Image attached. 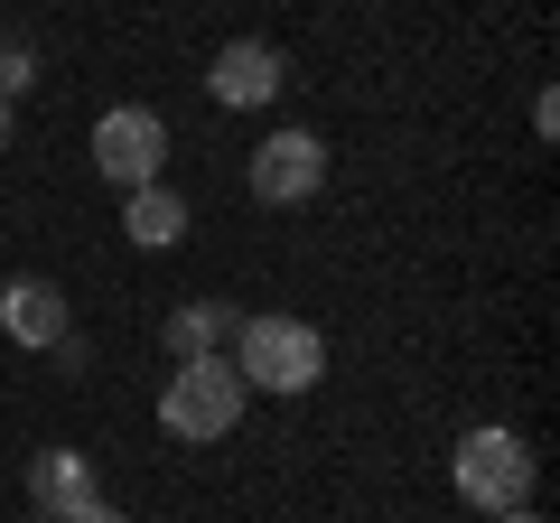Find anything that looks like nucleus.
Returning a JSON list of instances; mask_svg holds the SVG:
<instances>
[{"instance_id": "f257e3e1", "label": "nucleus", "mask_w": 560, "mask_h": 523, "mask_svg": "<svg viewBox=\"0 0 560 523\" xmlns=\"http://www.w3.org/2000/svg\"><path fill=\"white\" fill-rule=\"evenodd\" d=\"M224 364L243 374V393H308L327 374V337L308 318H243Z\"/></svg>"}, {"instance_id": "f03ea898", "label": "nucleus", "mask_w": 560, "mask_h": 523, "mask_svg": "<svg viewBox=\"0 0 560 523\" xmlns=\"http://www.w3.org/2000/svg\"><path fill=\"white\" fill-rule=\"evenodd\" d=\"M243 374L224 356H187L178 374H168V393H160V430L168 440H187V449H206V440H224V430L243 421Z\"/></svg>"}, {"instance_id": "7ed1b4c3", "label": "nucleus", "mask_w": 560, "mask_h": 523, "mask_svg": "<svg viewBox=\"0 0 560 523\" xmlns=\"http://www.w3.org/2000/svg\"><path fill=\"white\" fill-rule=\"evenodd\" d=\"M448 477H458V496L477 504V514H514V504H533V449H523L504 421H486V430L458 440Z\"/></svg>"}, {"instance_id": "20e7f679", "label": "nucleus", "mask_w": 560, "mask_h": 523, "mask_svg": "<svg viewBox=\"0 0 560 523\" xmlns=\"http://www.w3.org/2000/svg\"><path fill=\"white\" fill-rule=\"evenodd\" d=\"M94 168L131 197V187H150L168 168V121L150 113V103H113V113L94 121Z\"/></svg>"}, {"instance_id": "39448f33", "label": "nucleus", "mask_w": 560, "mask_h": 523, "mask_svg": "<svg viewBox=\"0 0 560 523\" xmlns=\"http://www.w3.org/2000/svg\"><path fill=\"white\" fill-rule=\"evenodd\" d=\"M327 187V141L318 131H271V141H253V197L261 206H308Z\"/></svg>"}, {"instance_id": "423d86ee", "label": "nucleus", "mask_w": 560, "mask_h": 523, "mask_svg": "<svg viewBox=\"0 0 560 523\" xmlns=\"http://www.w3.org/2000/svg\"><path fill=\"white\" fill-rule=\"evenodd\" d=\"M280 84H290V57H280L271 38H224L215 57H206V94L234 103V113H261V103H280Z\"/></svg>"}, {"instance_id": "0eeeda50", "label": "nucleus", "mask_w": 560, "mask_h": 523, "mask_svg": "<svg viewBox=\"0 0 560 523\" xmlns=\"http://www.w3.org/2000/svg\"><path fill=\"white\" fill-rule=\"evenodd\" d=\"M0 327H10V346H57L66 337V290L47 281V271L0 281Z\"/></svg>"}, {"instance_id": "6e6552de", "label": "nucleus", "mask_w": 560, "mask_h": 523, "mask_svg": "<svg viewBox=\"0 0 560 523\" xmlns=\"http://www.w3.org/2000/svg\"><path fill=\"white\" fill-rule=\"evenodd\" d=\"M103 486H94V467H84V449H38V458H28V504H38V514H75V504H94Z\"/></svg>"}, {"instance_id": "1a4fd4ad", "label": "nucleus", "mask_w": 560, "mask_h": 523, "mask_svg": "<svg viewBox=\"0 0 560 523\" xmlns=\"http://www.w3.org/2000/svg\"><path fill=\"white\" fill-rule=\"evenodd\" d=\"M121 234L140 243V253H168V243L187 234V197L168 178H150V187H131V197H121Z\"/></svg>"}, {"instance_id": "9d476101", "label": "nucleus", "mask_w": 560, "mask_h": 523, "mask_svg": "<svg viewBox=\"0 0 560 523\" xmlns=\"http://www.w3.org/2000/svg\"><path fill=\"white\" fill-rule=\"evenodd\" d=\"M234 309H224V300H187V309H168V356H224V346H234Z\"/></svg>"}, {"instance_id": "9b49d317", "label": "nucleus", "mask_w": 560, "mask_h": 523, "mask_svg": "<svg viewBox=\"0 0 560 523\" xmlns=\"http://www.w3.org/2000/svg\"><path fill=\"white\" fill-rule=\"evenodd\" d=\"M20 84H38V47H28L20 28H0V103L20 94Z\"/></svg>"}, {"instance_id": "f8f14e48", "label": "nucleus", "mask_w": 560, "mask_h": 523, "mask_svg": "<svg viewBox=\"0 0 560 523\" xmlns=\"http://www.w3.org/2000/svg\"><path fill=\"white\" fill-rule=\"evenodd\" d=\"M66 523H131V514H121V504H103V496H94V504H75V514H66Z\"/></svg>"}, {"instance_id": "ddd939ff", "label": "nucleus", "mask_w": 560, "mask_h": 523, "mask_svg": "<svg viewBox=\"0 0 560 523\" xmlns=\"http://www.w3.org/2000/svg\"><path fill=\"white\" fill-rule=\"evenodd\" d=\"M495 523H541V514H533V504H514V514H495Z\"/></svg>"}, {"instance_id": "4468645a", "label": "nucleus", "mask_w": 560, "mask_h": 523, "mask_svg": "<svg viewBox=\"0 0 560 523\" xmlns=\"http://www.w3.org/2000/svg\"><path fill=\"white\" fill-rule=\"evenodd\" d=\"M0 150H10V103H0Z\"/></svg>"}, {"instance_id": "2eb2a0df", "label": "nucleus", "mask_w": 560, "mask_h": 523, "mask_svg": "<svg viewBox=\"0 0 560 523\" xmlns=\"http://www.w3.org/2000/svg\"><path fill=\"white\" fill-rule=\"evenodd\" d=\"M28 523H57V514H28Z\"/></svg>"}]
</instances>
